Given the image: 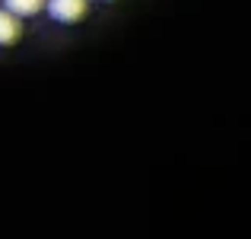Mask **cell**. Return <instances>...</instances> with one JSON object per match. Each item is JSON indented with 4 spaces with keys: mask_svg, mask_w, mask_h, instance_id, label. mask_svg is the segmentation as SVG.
Listing matches in <instances>:
<instances>
[{
    "mask_svg": "<svg viewBox=\"0 0 251 239\" xmlns=\"http://www.w3.org/2000/svg\"><path fill=\"white\" fill-rule=\"evenodd\" d=\"M45 10L54 23L61 26H74L89 13V0H45Z\"/></svg>",
    "mask_w": 251,
    "mask_h": 239,
    "instance_id": "cell-1",
    "label": "cell"
},
{
    "mask_svg": "<svg viewBox=\"0 0 251 239\" xmlns=\"http://www.w3.org/2000/svg\"><path fill=\"white\" fill-rule=\"evenodd\" d=\"M19 35H23V23H19L16 16H10V13L0 6V48H6V45H16Z\"/></svg>",
    "mask_w": 251,
    "mask_h": 239,
    "instance_id": "cell-2",
    "label": "cell"
},
{
    "mask_svg": "<svg viewBox=\"0 0 251 239\" xmlns=\"http://www.w3.org/2000/svg\"><path fill=\"white\" fill-rule=\"evenodd\" d=\"M3 10L23 23V19L38 16V13L45 10V0H3Z\"/></svg>",
    "mask_w": 251,
    "mask_h": 239,
    "instance_id": "cell-3",
    "label": "cell"
}]
</instances>
